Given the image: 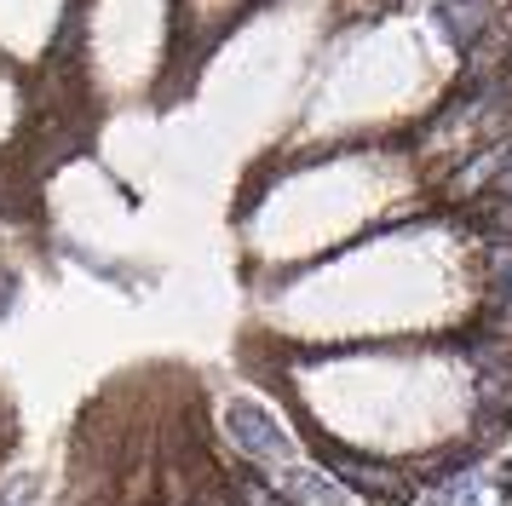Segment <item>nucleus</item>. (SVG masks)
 Segmentation results:
<instances>
[{
    "label": "nucleus",
    "instance_id": "1",
    "mask_svg": "<svg viewBox=\"0 0 512 506\" xmlns=\"http://www.w3.org/2000/svg\"><path fill=\"white\" fill-rule=\"evenodd\" d=\"M225 432H231V443L242 455L271 460V466H300L294 437L282 432V420L271 409H259L254 397H231V403H225Z\"/></svg>",
    "mask_w": 512,
    "mask_h": 506
},
{
    "label": "nucleus",
    "instance_id": "2",
    "mask_svg": "<svg viewBox=\"0 0 512 506\" xmlns=\"http://www.w3.org/2000/svg\"><path fill=\"white\" fill-rule=\"evenodd\" d=\"M438 23H443V35L455 46H466L478 29L489 23V0H443L438 6Z\"/></svg>",
    "mask_w": 512,
    "mask_h": 506
},
{
    "label": "nucleus",
    "instance_id": "3",
    "mask_svg": "<svg viewBox=\"0 0 512 506\" xmlns=\"http://www.w3.org/2000/svg\"><path fill=\"white\" fill-rule=\"evenodd\" d=\"M282 483L311 506H346V489H340L334 478H323L317 466H282Z\"/></svg>",
    "mask_w": 512,
    "mask_h": 506
},
{
    "label": "nucleus",
    "instance_id": "4",
    "mask_svg": "<svg viewBox=\"0 0 512 506\" xmlns=\"http://www.w3.org/2000/svg\"><path fill=\"white\" fill-rule=\"evenodd\" d=\"M432 506H478V478H455V483H443L438 495H432Z\"/></svg>",
    "mask_w": 512,
    "mask_h": 506
},
{
    "label": "nucleus",
    "instance_id": "5",
    "mask_svg": "<svg viewBox=\"0 0 512 506\" xmlns=\"http://www.w3.org/2000/svg\"><path fill=\"white\" fill-rule=\"evenodd\" d=\"M242 506H288L265 478H242Z\"/></svg>",
    "mask_w": 512,
    "mask_h": 506
},
{
    "label": "nucleus",
    "instance_id": "6",
    "mask_svg": "<svg viewBox=\"0 0 512 506\" xmlns=\"http://www.w3.org/2000/svg\"><path fill=\"white\" fill-rule=\"evenodd\" d=\"M0 506H35V478H12L0 489Z\"/></svg>",
    "mask_w": 512,
    "mask_h": 506
}]
</instances>
